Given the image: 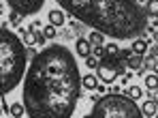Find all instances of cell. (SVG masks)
<instances>
[{"instance_id":"cell-15","label":"cell","mask_w":158,"mask_h":118,"mask_svg":"<svg viewBox=\"0 0 158 118\" xmlns=\"http://www.w3.org/2000/svg\"><path fill=\"white\" fill-rule=\"evenodd\" d=\"M24 114H26V107H24V103H13V105H11V116L22 118Z\"/></svg>"},{"instance_id":"cell-5","label":"cell","mask_w":158,"mask_h":118,"mask_svg":"<svg viewBox=\"0 0 158 118\" xmlns=\"http://www.w3.org/2000/svg\"><path fill=\"white\" fill-rule=\"evenodd\" d=\"M6 4L11 7L13 13L26 17V15H34L45 4V0H6Z\"/></svg>"},{"instance_id":"cell-6","label":"cell","mask_w":158,"mask_h":118,"mask_svg":"<svg viewBox=\"0 0 158 118\" xmlns=\"http://www.w3.org/2000/svg\"><path fill=\"white\" fill-rule=\"evenodd\" d=\"M96 73H98V77H101L105 84H111V82L118 77V71H115L113 67L105 64V62H98V67H96Z\"/></svg>"},{"instance_id":"cell-23","label":"cell","mask_w":158,"mask_h":118,"mask_svg":"<svg viewBox=\"0 0 158 118\" xmlns=\"http://www.w3.org/2000/svg\"><path fill=\"white\" fill-rule=\"evenodd\" d=\"M0 116H2V110H0Z\"/></svg>"},{"instance_id":"cell-11","label":"cell","mask_w":158,"mask_h":118,"mask_svg":"<svg viewBox=\"0 0 158 118\" xmlns=\"http://www.w3.org/2000/svg\"><path fill=\"white\" fill-rule=\"evenodd\" d=\"M132 52H135V54H141V56H143V54L148 52V43H145L143 39H135V43H132Z\"/></svg>"},{"instance_id":"cell-18","label":"cell","mask_w":158,"mask_h":118,"mask_svg":"<svg viewBox=\"0 0 158 118\" xmlns=\"http://www.w3.org/2000/svg\"><path fill=\"white\" fill-rule=\"evenodd\" d=\"M128 97H131L132 101H135V99H139V97H141V88H139V86H131V90H128Z\"/></svg>"},{"instance_id":"cell-12","label":"cell","mask_w":158,"mask_h":118,"mask_svg":"<svg viewBox=\"0 0 158 118\" xmlns=\"http://www.w3.org/2000/svg\"><path fill=\"white\" fill-rule=\"evenodd\" d=\"M141 112H143V116H154V114H156V103H154V101H145V103H143V107H141Z\"/></svg>"},{"instance_id":"cell-3","label":"cell","mask_w":158,"mask_h":118,"mask_svg":"<svg viewBox=\"0 0 158 118\" xmlns=\"http://www.w3.org/2000/svg\"><path fill=\"white\" fill-rule=\"evenodd\" d=\"M26 45L9 28H0V94H6L24 80Z\"/></svg>"},{"instance_id":"cell-13","label":"cell","mask_w":158,"mask_h":118,"mask_svg":"<svg viewBox=\"0 0 158 118\" xmlns=\"http://www.w3.org/2000/svg\"><path fill=\"white\" fill-rule=\"evenodd\" d=\"M81 86L88 88V90H94L96 88V77H94V75H83V77H81Z\"/></svg>"},{"instance_id":"cell-19","label":"cell","mask_w":158,"mask_h":118,"mask_svg":"<svg viewBox=\"0 0 158 118\" xmlns=\"http://www.w3.org/2000/svg\"><path fill=\"white\" fill-rule=\"evenodd\" d=\"M43 34H45V39H53L56 37V26H45Z\"/></svg>"},{"instance_id":"cell-1","label":"cell","mask_w":158,"mask_h":118,"mask_svg":"<svg viewBox=\"0 0 158 118\" xmlns=\"http://www.w3.org/2000/svg\"><path fill=\"white\" fill-rule=\"evenodd\" d=\"M81 92L79 67L69 47L47 45L24 75V107L28 118H71Z\"/></svg>"},{"instance_id":"cell-9","label":"cell","mask_w":158,"mask_h":118,"mask_svg":"<svg viewBox=\"0 0 158 118\" xmlns=\"http://www.w3.org/2000/svg\"><path fill=\"white\" fill-rule=\"evenodd\" d=\"M128 67L135 69V71H141L143 69V56L141 54H132L131 58H128Z\"/></svg>"},{"instance_id":"cell-17","label":"cell","mask_w":158,"mask_h":118,"mask_svg":"<svg viewBox=\"0 0 158 118\" xmlns=\"http://www.w3.org/2000/svg\"><path fill=\"white\" fill-rule=\"evenodd\" d=\"M24 41H26V43H28V47L36 43V34H34V28H30V30H28V32H26V34H24Z\"/></svg>"},{"instance_id":"cell-4","label":"cell","mask_w":158,"mask_h":118,"mask_svg":"<svg viewBox=\"0 0 158 118\" xmlns=\"http://www.w3.org/2000/svg\"><path fill=\"white\" fill-rule=\"evenodd\" d=\"M88 118H143V112L126 94H107L92 107Z\"/></svg>"},{"instance_id":"cell-8","label":"cell","mask_w":158,"mask_h":118,"mask_svg":"<svg viewBox=\"0 0 158 118\" xmlns=\"http://www.w3.org/2000/svg\"><path fill=\"white\" fill-rule=\"evenodd\" d=\"M49 22H52V26H62V24H64V13H62L60 9L49 11Z\"/></svg>"},{"instance_id":"cell-22","label":"cell","mask_w":158,"mask_h":118,"mask_svg":"<svg viewBox=\"0 0 158 118\" xmlns=\"http://www.w3.org/2000/svg\"><path fill=\"white\" fill-rule=\"evenodd\" d=\"M0 15H2V2H0Z\"/></svg>"},{"instance_id":"cell-16","label":"cell","mask_w":158,"mask_h":118,"mask_svg":"<svg viewBox=\"0 0 158 118\" xmlns=\"http://www.w3.org/2000/svg\"><path fill=\"white\" fill-rule=\"evenodd\" d=\"M145 86L150 90H158V75L156 73H150V75L145 77Z\"/></svg>"},{"instance_id":"cell-21","label":"cell","mask_w":158,"mask_h":118,"mask_svg":"<svg viewBox=\"0 0 158 118\" xmlns=\"http://www.w3.org/2000/svg\"><path fill=\"white\" fill-rule=\"evenodd\" d=\"M154 103L158 105V90H156V94H154Z\"/></svg>"},{"instance_id":"cell-10","label":"cell","mask_w":158,"mask_h":118,"mask_svg":"<svg viewBox=\"0 0 158 118\" xmlns=\"http://www.w3.org/2000/svg\"><path fill=\"white\" fill-rule=\"evenodd\" d=\"M103 39H105V34H103V32H98V30H94V32L90 34V39H88V41H90V45L101 47V45H103Z\"/></svg>"},{"instance_id":"cell-2","label":"cell","mask_w":158,"mask_h":118,"mask_svg":"<svg viewBox=\"0 0 158 118\" xmlns=\"http://www.w3.org/2000/svg\"><path fill=\"white\" fill-rule=\"evenodd\" d=\"M75 20L111 39H139L148 30V13L135 0H56Z\"/></svg>"},{"instance_id":"cell-14","label":"cell","mask_w":158,"mask_h":118,"mask_svg":"<svg viewBox=\"0 0 158 118\" xmlns=\"http://www.w3.org/2000/svg\"><path fill=\"white\" fill-rule=\"evenodd\" d=\"M145 13H148V17H158V0H150L148 2Z\"/></svg>"},{"instance_id":"cell-24","label":"cell","mask_w":158,"mask_h":118,"mask_svg":"<svg viewBox=\"0 0 158 118\" xmlns=\"http://www.w3.org/2000/svg\"><path fill=\"white\" fill-rule=\"evenodd\" d=\"M9 118H15V116H9Z\"/></svg>"},{"instance_id":"cell-25","label":"cell","mask_w":158,"mask_h":118,"mask_svg":"<svg viewBox=\"0 0 158 118\" xmlns=\"http://www.w3.org/2000/svg\"><path fill=\"white\" fill-rule=\"evenodd\" d=\"M156 118H158V116H156Z\"/></svg>"},{"instance_id":"cell-7","label":"cell","mask_w":158,"mask_h":118,"mask_svg":"<svg viewBox=\"0 0 158 118\" xmlns=\"http://www.w3.org/2000/svg\"><path fill=\"white\" fill-rule=\"evenodd\" d=\"M75 47H77V54H79V56H83V58H88V56H90V41H88V39H77Z\"/></svg>"},{"instance_id":"cell-20","label":"cell","mask_w":158,"mask_h":118,"mask_svg":"<svg viewBox=\"0 0 158 118\" xmlns=\"http://www.w3.org/2000/svg\"><path fill=\"white\" fill-rule=\"evenodd\" d=\"M152 69H154V73L158 75V60H154V67H152Z\"/></svg>"}]
</instances>
